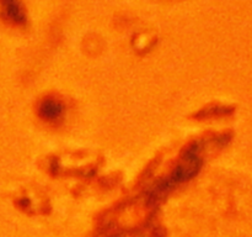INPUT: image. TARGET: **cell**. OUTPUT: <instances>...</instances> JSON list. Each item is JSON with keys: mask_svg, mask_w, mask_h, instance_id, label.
I'll return each mask as SVG.
<instances>
[{"mask_svg": "<svg viewBox=\"0 0 252 237\" xmlns=\"http://www.w3.org/2000/svg\"><path fill=\"white\" fill-rule=\"evenodd\" d=\"M203 151L204 143L201 140L191 141L182 148L171 170L155 180L144 192L148 209L155 210L172 190L197 177L204 163Z\"/></svg>", "mask_w": 252, "mask_h": 237, "instance_id": "1", "label": "cell"}, {"mask_svg": "<svg viewBox=\"0 0 252 237\" xmlns=\"http://www.w3.org/2000/svg\"><path fill=\"white\" fill-rule=\"evenodd\" d=\"M97 237H166V231L161 225L153 220L134 226H120L111 221L100 227Z\"/></svg>", "mask_w": 252, "mask_h": 237, "instance_id": "2", "label": "cell"}, {"mask_svg": "<svg viewBox=\"0 0 252 237\" xmlns=\"http://www.w3.org/2000/svg\"><path fill=\"white\" fill-rule=\"evenodd\" d=\"M65 104L56 96H46L37 105V114L47 122H58L65 115Z\"/></svg>", "mask_w": 252, "mask_h": 237, "instance_id": "3", "label": "cell"}, {"mask_svg": "<svg viewBox=\"0 0 252 237\" xmlns=\"http://www.w3.org/2000/svg\"><path fill=\"white\" fill-rule=\"evenodd\" d=\"M1 16L5 21L15 25V26H25L27 24V12L24 4L14 0L2 1Z\"/></svg>", "mask_w": 252, "mask_h": 237, "instance_id": "4", "label": "cell"}, {"mask_svg": "<svg viewBox=\"0 0 252 237\" xmlns=\"http://www.w3.org/2000/svg\"><path fill=\"white\" fill-rule=\"evenodd\" d=\"M234 111L233 106H225V105H212L208 108H204L199 111L196 115V118H216V116H224L230 115Z\"/></svg>", "mask_w": 252, "mask_h": 237, "instance_id": "5", "label": "cell"}]
</instances>
